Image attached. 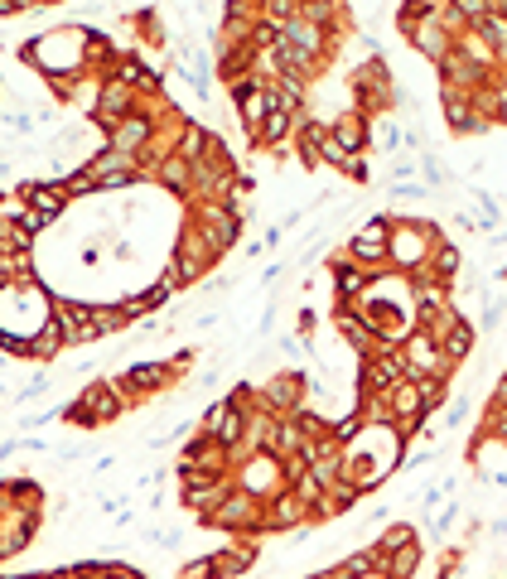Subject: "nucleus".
I'll use <instances>...</instances> for the list:
<instances>
[{
	"label": "nucleus",
	"instance_id": "20e7f679",
	"mask_svg": "<svg viewBox=\"0 0 507 579\" xmlns=\"http://www.w3.org/2000/svg\"><path fill=\"white\" fill-rule=\"evenodd\" d=\"M198 526H213V531H232V536H252V541H261V536H266V531H261V526H266V502H256L252 493L232 488L223 507Z\"/></svg>",
	"mask_w": 507,
	"mask_h": 579
},
{
	"label": "nucleus",
	"instance_id": "a211bd4d",
	"mask_svg": "<svg viewBox=\"0 0 507 579\" xmlns=\"http://www.w3.org/2000/svg\"><path fill=\"white\" fill-rule=\"evenodd\" d=\"M20 203H25L29 213H39V218L58 222L63 208H68V193H63V184H49V179H25L20 184Z\"/></svg>",
	"mask_w": 507,
	"mask_h": 579
},
{
	"label": "nucleus",
	"instance_id": "473e14b6",
	"mask_svg": "<svg viewBox=\"0 0 507 579\" xmlns=\"http://www.w3.org/2000/svg\"><path fill=\"white\" fill-rule=\"evenodd\" d=\"M343 174H348L353 184H367V179H372V174H367V155H353V160H348V169H343Z\"/></svg>",
	"mask_w": 507,
	"mask_h": 579
},
{
	"label": "nucleus",
	"instance_id": "f257e3e1",
	"mask_svg": "<svg viewBox=\"0 0 507 579\" xmlns=\"http://www.w3.org/2000/svg\"><path fill=\"white\" fill-rule=\"evenodd\" d=\"M20 58L44 73V83L49 78H78V73H87V25L44 29L39 39L20 44Z\"/></svg>",
	"mask_w": 507,
	"mask_h": 579
},
{
	"label": "nucleus",
	"instance_id": "dca6fc26",
	"mask_svg": "<svg viewBox=\"0 0 507 579\" xmlns=\"http://www.w3.org/2000/svg\"><path fill=\"white\" fill-rule=\"evenodd\" d=\"M300 522H314V507L295 493V488H285V493H276L271 502H266V526H261V531H266V536L281 531L285 536V531H295Z\"/></svg>",
	"mask_w": 507,
	"mask_h": 579
},
{
	"label": "nucleus",
	"instance_id": "5701e85b",
	"mask_svg": "<svg viewBox=\"0 0 507 579\" xmlns=\"http://www.w3.org/2000/svg\"><path fill=\"white\" fill-rule=\"evenodd\" d=\"M213 140H218V136H213L208 126H198V121H184V126H179V136H174V155H184L189 165H198V160L213 150Z\"/></svg>",
	"mask_w": 507,
	"mask_h": 579
},
{
	"label": "nucleus",
	"instance_id": "1a4fd4ad",
	"mask_svg": "<svg viewBox=\"0 0 507 579\" xmlns=\"http://www.w3.org/2000/svg\"><path fill=\"white\" fill-rule=\"evenodd\" d=\"M425 333V329H421ZM430 338L440 343V353H445V362L450 367H459V362H469V353H474V343H479V324H469L459 309L454 314H445L435 329H430Z\"/></svg>",
	"mask_w": 507,
	"mask_h": 579
},
{
	"label": "nucleus",
	"instance_id": "c9c22d12",
	"mask_svg": "<svg viewBox=\"0 0 507 579\" xmlns=\"http://www.w3.org/2000/svg\"><path fill=\"white\" fill-rule=\"evenodd\" d=\"M29 10H39V5H29V0H0V15H29Z\"/></svg>",
	"mask_w": 507,
	"mask_h": 579
},
{
	"label": "nucleus",
	"instance_id": "0eeeda50",
	"mask_svg": "<svg viewBox=\"0 0 507 579\" xmlns=\"http://www.w3.org/2000/svg\"><path fill=\"white\" fill-rule=\"evenodd\" d=\"M136 111H141V92L116 83V78H107V83H102V97H97V111H92V126H97L102 140H107L116 126H121L126 116H136Z\"/></svg>",
	"mask_w": 507,
	"mask_h": 579
},
{
	"label": "nucleus",
	"instance_id": "e433bc0d",
	"mask_svg": "<svg viewBox=\"0 0 507 579\" xmlns=\"http://www.w3.org/2000/svg\"><path fill=\"white\" fill-rule=\"evenodd\" d=\"M44 579H78V575H73V570H49Z\"/></svg>",
	"mask_w": 507,
	"mask_h": 579
},
{
	"label": "nucleus",
	"instance_id": "bb28decb",
	"mask_svg": "<svg viewBox=\"0 0 507 579\" xmlns=\"http://www.w3.org/2000/svg\"><path fill=\"white\" fill-rule=\"evenodd\" d=\"M416 570H421V541H416V546H406V551L387 555L377 575H387V579H416Z\"/></svg>",
	"mask_w": 507,
	"mask_h": 579
},
{
	"label": "nucleus",
	"instance_id": "2eb2a0df",
	"mask_svg": "<svg viewBox=\"0 0 507 579\" xmlns=\"http://www.w3.org/2000/svg\"><path fill=\"white\" fill-rule=\"evenodd\" d=\"M237 483L232 478H203V483H184L179 488V502H184V512H194L198 522H208L218 507L227 502V493H232Z\"/></svg>",
	"mask_w": 507,
	"mask_h": 579
},
{
	"label": "nucleus",
	"instance_id": "2f4dec72",
	"mask_svg": "<svg viewBox=\"0 0 507 579\" xmlns=\"http://www.w3.org/2000/svg\"><path fill=\"white\" fill-rule=\"evenodd\" d=\"M464 420H469V396H454V401H450V411L440 415V425H445V430H459Z\"/></svg>",
	"mask_w": 507,
	"mask_h": 579
},
{
	"label": "nucleus",
	"instance_id": "6e6552de",
	"mask_svg": "<svg viewBox=\"0 0 507 579\" xmlns=\"http://www.w3.org/2000/svg\"><path fill=\"white\" fill-rule=\"evenodd\" d=\"M189 222H194L198 232H203L218 251H232L237 247V237H242V218L227 213L223 203H189Z\"/></svg>",
	"mask_w": 507,
	"mask_h": 579
},
{
	"label": "nucleus",
	"instance_id": "aec40b11",
	"mask_svg": "<svg viewBox=\"0 0 507 579\" xmlns=\"http://www.w3.org/2000/svg\"><path fill=\"white\" fill-rule=\"evenodd\" d=\"M329 136H334L348 155H367V145H372V121H367L363 111H343L338 121H329Z\"/></svg>",
	"mask_w": 507,
	"mask_h": 579
},
{
	"label": "nucleus",
	"instance_id": "4be33fe9",
	"mask_svg": "<svg viewBox=\"0 0 507 579\" xmlns=\"http://www.w3.org/2000/svg\"><path fill=\"white\" fill-rule=\"evenodd\" d=\"M256 565V541L252 536H242V546H232V551H213V570L218 579H247Z\"/></svg>",
	"mask_w": 507,
	"mask_h": 579
},
{
	"label": "nucleus",
	"instance_id": "c756f323",
	"mask_svg": "<svg viewBox=\"0 0 507 579\" xmlns=\"http://www.w3.org/2000/svg\"><path fill=\"white\" fill-rule=\"evenodd\" d=\"M174 579H218V570H213V555H198V560H189V565H184Z\"/></svg>",
	"mask_w": 507,
	"mask_h": 579
},
{
	"label": "nucleus",
	"instance_id": "7ed1b4c3",
	"mask_svg": "<svg viewBox=\"0 0 507 579\" xmlns=\"http://www.w3.org/2000/svg\"><path fill=\"white\" fill-rule=\"evenodd\" d=\"M174 478H179V488H184V483H203V478H232V454L218 449V444L198 430L194 440L184 444V454L174 459Z\"/></svg>",
	"mask_w": 507,
	"mask_h": 579
},
{
	"label": "nucleus",
	"instance_id": "f3484780",
	"mask_svg": "<svg viewBox=\"0 0 507 579\" xmlns=\"http://www.w3.org/2000/svg\"><path fill=\"white\" fill-rule=\"evenodd\" d=\"M92 309H97V304L63 300V295H54V324L63 329V343H68V348H83V343H92Z\"/></svg>",
	"mask_w": 507,
	"mask_h": 579
},
{
	"label": "nucleus",
	"instance_id": "f8f14e48",
	"mask_svg": "<svg viewBox=\"0 0 507 579\" xmlns=\"http://www.w3.org/2000/svg\"><path fill=\"white\" fill-rule=\"evenodd\" d=\"M39 522H44V507H10V512H0V560H10V555H20L39 536Z\"/></svg>",
	"mask_w": 507,
	"mask_h": 579
},
{
	"label": "nucleus",
	"instance_id": "423d86ee",
	"mask_svg": "<svg viewBox=\"0 0 507 579\" xmlns=\"http://www.w3.org/2000/svg\"><path fill=\"white\" fill-rule=\"evenodd\" d=\"M232 483H237L242 493H252L256 502H271L276 493L290 488V483H285V464L276 454H247V459L232 469Z\"/></svg>",
	"mask_w": 507,
	"mask_h": 579
},
{
	"label": "nucleus",
	"instance_id": "ddd939ff",
	"mask_svg": "<svg viewBox=\"0 0 507 579\" xmlns=\"http://www.w3.org/2000/svg\"><path fill=\"white\" fill-rule=\"evenodd\" d=\"M440 116H445L450 136H483V131H493V126L479 116V107H474V92L440 87Z\"/></svg>",
	"mask_w": 507,
	"mask_h": 579
},
{
	"label": "nucleus",
	"instance_id": "4468645a",
	"mask_svg": "<svg viewBox=\"0 0 507 579\" xmlns=\"http://www.w3.org/2000/svg\"><path fill=\"white\" fill-rule=\"evenodd\" d=\"M107 78L136 87L145 102H150V97H165V87H160V68H155V63H145V54H116V63H112V73H107Z\"/></svg>",
	"mask_w": 507,
	"mask_h": 579
},
{
	"label": "nucleus",
	"instance_id": "b1692460",
	"mask_svg": "<svg viewBox=\"0 0 507 579\" xmlns=\"http://www.w3.org/2000/svg\"><path fill=\"white\" fill-rule=\"evenodd\" d=\"M421 536H416V526L411 522H392V526H382V536L372 541V551H377V560H387V555H396V551H406V546H416ZM382 570V565H377Z\"/></svg>",
	"mask_w": 507,
	"mask_h": 579
},
{
	"label": "nucleus",
	"instance_id": "f03ea898",
	"mask_svg": "<svg viewBox=\"0 0 507 579\" xmlns=\"http://www.w3.org/2000/svg\"><path fill=\"white\" fill-rule=\"evenodd\" d=\"M445 242V232L430 218H406V213H392V242H387V261H392L396 276H421L430 266L435 247Z\"/></svg>",
	"mask_w": 507,
	"mask_h": 579
},
{
	"label": "nucleus",
	"instance_id": "f704fd0d",
	"mask_svg": "<svg viewBox=\"0 0 507 579\" xmlns=\"http://www.w3.org/2000/svg\"><path fill=\"white\" fill-rule=\"evenodd\" d=\"M44 391H49V372H34V377H29V386L20 391V401H29V396H44Z\"/></svg>",
	"mask_w": 507,
	"mask_h": 579
},
{
	"label": "nucleus",
	"instance_id": "9b49d317",
	"mask_svg": "<svg viewBox=\"0 0 507 579\" xmlns=\"http://www.w3.org/2000/svg\"><path fill=\"white\" fill-rule=\"evenodd\" d=\"M401 358H406V377H411V382H416V377H454V367L445 362L440 343L421 329L401 343Z\"/></svg>",
	"mask_w": 507,
	"mask_h": 579
},
{
	"label": "nucleus",
	"instance_id": "a878e982",
	"mask_svg": "<svg viewBox=\"0 0 507 579\" xmlns=\"http://www.w3.org/2000/svg\"><path fill=\"white\" fill-rule=\"evenodd\" d=\"M63 348H68V343H63V329H58L54 319H49L44 329L29 338V362H54Z\"/></svg>",
	"mask_w": 507,
	"mask_h": 579
},
{
	"label": "nucleus",
	"instance_id": "412c9836",
	"mask_svg": "<svg viewBox=\"0 0 507 579\" xmlns=\"http://www.w3.org/2000/svg\"><path fill=\"white\" fill-rule=\"evenodd\" d=\"M150 184H160L165 193H174V198H184V203H189V193H194V165H189L184 155H165Z\"/></svg>",
	"mask_w": 507,
	"mask_h": 579
},
{
	"label": "nucleus",
	"instance_id": "9d476101",
	"mask_svg": "<svg viewBox=\"0 0 507 579\" xmlns=\"http://www.w3.org/2000/svg\"><path fill=\"white\" fill-rule=\"evenodd\" d=\"M87 174L97 179V189L102 193H112V189H131V184H150L141 174V165H136V155H121V150H102L92 165H87Z\"/></svg>",
	"mask_w": 507,
	"mask_h": 579
},
{
	"label": "nucleus",
	"instance_id": "cd10ccee",
	"mask_svg": "<svg viewBox=\"0 0 507 579\" xmlns=\"http://www.w3.org/2000/svg\"><path fill=\"white\" fill-rule=\"evenodd\" d=\"M416 396H421L425 411L435 415L445 401H450V377H416Z\"/></svg>",
	"mask_w": 507,
	"mask_h": 579
},
{
	"label": "nucleus",
	"instance_id": "39448f33",
	"mask_svg": "<svg viewBox=\"0 0 507 579\" xmlns=\"http://www.w3.org/2000/svg\"><path fill=\"white\" fill-rule=\"evenodd\" d=\"M305 386H310V377L300 372V367H281V372H271L266 382L256 386V406L266 415H295L300 406H305Z\"/></svg>",
	"mask_w": 507,
	"mask_h": 579
},
{
	"label": "nucleus",
	"instance_id": "6ab92c4d",
	"mask_svg": "<svg viewBox=\"0 0 507 579\" xmlns=\"http://www.w3.org/2000/svg\"><path fill=\"white\" fill-rule=\"evenodd\" d=\"M329 271H334V295L338 304H358L367 295V285L382 276H372V271H363V266H353L343 251H334V261H329Z\"/></svg>",
	"mask_w": 507,
	"mask_h": 579
},
{
	"label": "nucleus",
	"instance_id": "7c9ffc66",
	"mask_svg": "<svg viewBox=\"0 0 507 579\" xmlns=\"http://www.w3.org/2000/svg\"><path fill=\"white\" fill-rule=\"evenodd\" d=\"M387 193H392L396 203H421L430 189H425V184H416V179H406V184H387Z\"/></svg>",
	"mask_w": 507,
	"mask_h": 579
},
{
	"label": "nucleus",
	"instance_id": "4c0bfd02",
	"mask_svg": "<svg viewBox=\"0 0 507 579\" xmlns=\"http://www.w3.org/2000/svg\"><path fill=\"white\" fill-rule=\"evenodd\" d=\"M15 579H44V575H15Z\"/></svg>",
	"mask_w": 507,
	"mask_h": 579
},
{
	"label": "nucleus",
	"instance_id": "393cba45",
	"mask_svg": "<svg viewBox=\"0 0 507 579\" xmlns=\"http://www.w3.org/2000/svg\"><path fill=\"white\" fill-rule=\"evenodd\" d=\"M459 266H464V256H459V247H454L450 237L435 247V256H430V266H425L421 276L440 280V285H454V276H459Z\"/></svg>",
	"mask_w": 507,
	"mask_h": 579
},
{
	"label": "nucleus",
	"instance_id": "c85d7f7f",
	"mask_svg": "<svg viewBox=\"0 0 507 579\" xmlns=\"http://www.w3.org/2000/svg\"><path fill=\"white\" fill-rule=\"evenodd\" d=\"M63 193H68V203H73V198H92V193H102V189H97V179H92L87 169H73V174L63 179Z\"/></svg>",
	"mask_w": 507,
	"mask_h": 579
},
{
	"label": "nucleus",
	"instance_id": "72a5a7b5",
	"mask_svg": "<svg viewBox=\"0 0 507 579\" xmlns=\"http://www.w3.org/2000/svg\"><path fill=\"white\" fill-rule=\"evenodd\" d=\"M102 579H141V575H136L131 565H121V560H107V565H102Z\"/></svg>",
	"mask_w": 507,
	"mask_h": 579
}]
</instances>
